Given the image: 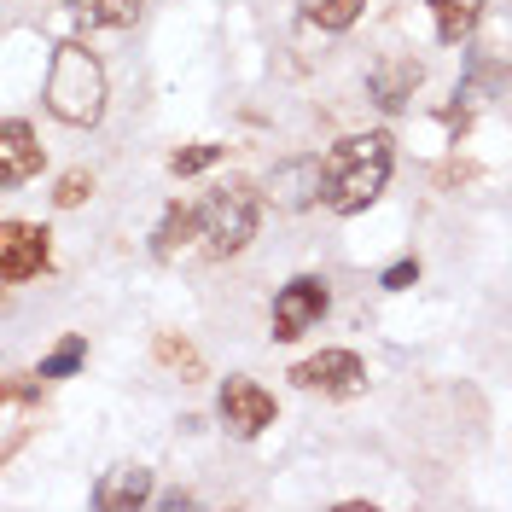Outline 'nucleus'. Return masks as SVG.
I'll use <instances>...</instances> for the list:
<instances>
[{"label": "nucleus", "instance_id": "f257e3e1", "mask_svg": "<svg viewBox=\"0 0 512 512\" xmlns=\"http://www.w3.org/2000/svg\"><path fill=\"white\" fill-rule=\"evenodd\" d=\"M390 169H396V140H390L384 128L338 140V146L326 152V204H332L338 216H361V210L384 192Z\"/></svg>", "mask_w": 512, "mask_h": 512}, {"label": "nucleus", "instance_id": "f03ea898", "mask_svg": "<svg viewBox=\"0 0 512 512\" xmlns=\"http://www.w3.org/2000/svg\"><path fill=\"white\" fill-rule=\"evenodd\" d=\"M47 111L70 128H94L105 117V64L82 41H64L47 64Z\"/></svg>", "mask_w": 512, "mask_h": 512}, {"label": "nucleus", "instance_id": "7ed1b4c3", "mask_svg": "<svg viewBox=\"0 0 512 512\" xmlns=\"http://www.w3.org/2000/svg\"><path fill=\"white\" fill-rule=\"evenodd\" d=\"M256 222H262V192L251 181H227V187L204 192L198 204V239L210 256H239L256 239Z\"/></svg>", "mask_w": 512, "mask_h": 512}, {"label": "nucleus", "instance_id": "20e7f679", "mask_svg": "<svg viewBox=\"0 0 512 512\" xmlns=\"http://www.w3.org/2000/svg\"><path fill=\"white\" fill-rule=\"evenodd\" d=\"M332 309V291H326V280L320 274H297L291 286H280V297H274V338L280 344H291V338H303L309 326H320V315Z\"/></svg>", "mask_w": 512, "mask_h": 512}, {"label": "nucleus", "instance_id": "39448f33", "mask_svg": "<svg viewBox=\"0 0 512 512\" xmlns=\"http://www.w3.org/2000/svg\"><path fill=\"white\" fill-rule=\"evenodd\" d=\"M53 268V251H47V227L35 222H0V280L6 286H24L35 274Z\"/></svg>", "mask_w": 512, "mask_h": 512}, {"label": "nucleus", "instance_id": "423d86ee", "mask_svg": "<svg viewBox=\"0 0 512 512\" xmlns=\"http://www.w3.org/2000/svg\"><path fill=\"white\" fill-rule=\"evenodd\" d=\"M216 408H222V425L233 431V437H245V443L274 425V396H268L256 379H239V373L222 384V402H216Z\"/></svg>", "mask_w": 512, "mask_h": 512}, {"label": "nucleus", "instance_id": "0eeeda50", "mask_svg": "<svg viewBox=\"0 0 512 512\" xmlns=\"http://www.w3.org/2000/svg\"><path fill=\"white\" fill-rule=\"evenodd\" d=\"M291 379L303 384V390H320V396H355L367 384V367H361L355 350H320L309 361H297Z\"/></svg>", "mask_w": 512, "mask_h": 512}, {"label": "nucleus", "instance_id": "6e6552de", "mask_svg": "<svg viewBox=\"0 0 512 512\" xmlns=\"http://www.w3.org/2000/svg\"><path fill=\"white\" fill-rule=\"evenodd\" d=\"M268 198L280 210H309L326 198V158H286L268 175Z\"/></svg>", "mask_w": 512, "mask_h": 512}, {"label": "nucleus", "instance_id": "1a4fd4ad", "mask_svg": "<svg viewBox=\"0 0 512 512\" xmlns=\"http://www.w3.org/2000/svg\"><path fill=\"white\" fill-rule=\"evenodd\" d=\"M41 175V146H35V128L24 117H6L0 128V181L6 187H18V181H30Z\"/></svg>", "mask_w": 512, "mask_h": 512}, {"label": "nucleus", "instance_id": "9d476101", "mask_svg": "<svg viewBox=\"0 0 512 512\" xmlns=\"http://www.w3.org/2000/svg\"><path fill=\"white\" fill-rule=\"evenodd\" d=\"M152 501V472L146 466H111L105 478L94 483V507L99 512H134Z\"/></svg>", "mask_w": 512, "mask_h": 512}, {"label": "nucleus", "instance_id": "9b49d317", "mask_svg": "<svg viewBox=\"0 0 512 512\" xmlns=\"http://www.w3.org/2000/svg\"><path fill=\"white\" fill-rule=\"evenodd\" d=\"M425 82V64L419 59H384L367 70V94L379 99L384 111H402L408 99H414V88Z\"/></svg>", "mask_w": 512, "mask_h": 512}, {"label": "nucleus", "instance_id": "f8f14e48", "mask_svg": "<svg viewBox=\"0 0 512 512\" xmlns=\"http://www.w3.org/2000/svg\"><path fill=\"white\" fill-rule=\"evenodd\" d=\"M192 233H198V210H187V204H169V210H163V222H158V233H152V256H158V262H169V256L192 239Z\"/></svg>", "mask_w": 512, "mask_h": 512}, {"label": "nucleus", "instance_id": "ddd939ff", "mask_svg": "<svg viewBox=\"0 0 512 512\" xmlns=\"http://www.w3.org/2000/svg\"><path fill=\"white\" fill-rule=\"evenodd\" d=\"M431 12H437V41L443 47H460L472 24H478V6L472 0H431Z\"/></svg>", "mask_w": 512, "mask_h": 512}, {"label": "nucleus", "instance_id": "4468645a", "mask_svg": "<svg viewBox=\"0 0 512 512\" xmlns=\"http://www.w3.org/2000/svg\"><path fill=\"white\" fill-rule=\"evenodd\" d=\"M361 6H367V0H309L303 18L320 24V30H350L355 18H361Z\"/></svg>", "mask_w": 512, "mask_h": 512}, {"label": "nucleus", "instance_id": "2eb2a0df", "mask_svg": "<svg viewBox=\"0 0 512 512\" xmlns=\"http://www.w3.org/2000/svg\"><path fill=\"white\" fill-rule=\"evenodd\" d=\"M140 6H146V0H82L88 24H105V30H128V24L140 18Z\"/></svg>", "mask_w": 512, "mask_h": 512}, {"label": "nucleus", "instance_id": "dca6fc26", "mask_svg": "<svg viewBox=\"0 0 512 512\" xmlns=\"http://www.w3.org/2000/svg\"><path fill=\"white\" fill-rule=\"evenodd\" d=\"M82 355H88V344H82V338H64L59 350L41 361V379H70V373L82 367Z\"/></svg>", "mask_w": 512, "mask_h": 512}, {"label": "nucleus", "instance_id": "f3484780", "mask_svg": "<svg viewBox=\"0 0 512 512\" xmlns=\"http://www.w3.org/2000/svg\"><path fill=\"white\" fill-rule=\"evenodd\" d=\"M210 163H222V146H187V152L169 158V169H175V175H204Z\"/></svg>", "mask_w": 512, "mask_h": 512}, {"label": "nucleus", "instance_id": "a211bd4d", "mask_svg": "<svg viewBox=\"0 0 512 512\" xmlns=\"http://www.w3.org/2000/svg\"><path fill=\"white\" fill-rule=\"evenodd\" d=\"M88 192H94V175H82V169H70V175L59 181V192H53V204H59V210H76V204H82Z\"/></svg>", "mask_w": 512, "mask_h": 512}, {"label": "nucleus", "instance_id": "6ab92c4d", "mask_svg": "<svg viewBox=\"0 0 512 512\" xmlns=\"http://www.w3.org/2000/svg\"><path fill=\"white\" fill-rule=\"evenodd\" d=\"M158 355L163 361H175V367H187V373H198V355H192L187 344H175V338H158Z\"/></svg>", "mask_w": 512, "mask_h": 512}, {"label": "nucleus", "instance_id": "aec40b11", "mask_svg": "<svg viewBox=\"0 0 512 512\" xmlns=\"http://www.w3.org/2000/svg\"><path fill=\"white\" fill-rule=\"evenodd\" d=\"M419 280V262H396V268H384V291H408Z\"/></svg>", "mask_w": 512, "mask_h": 512}]
</instances>
